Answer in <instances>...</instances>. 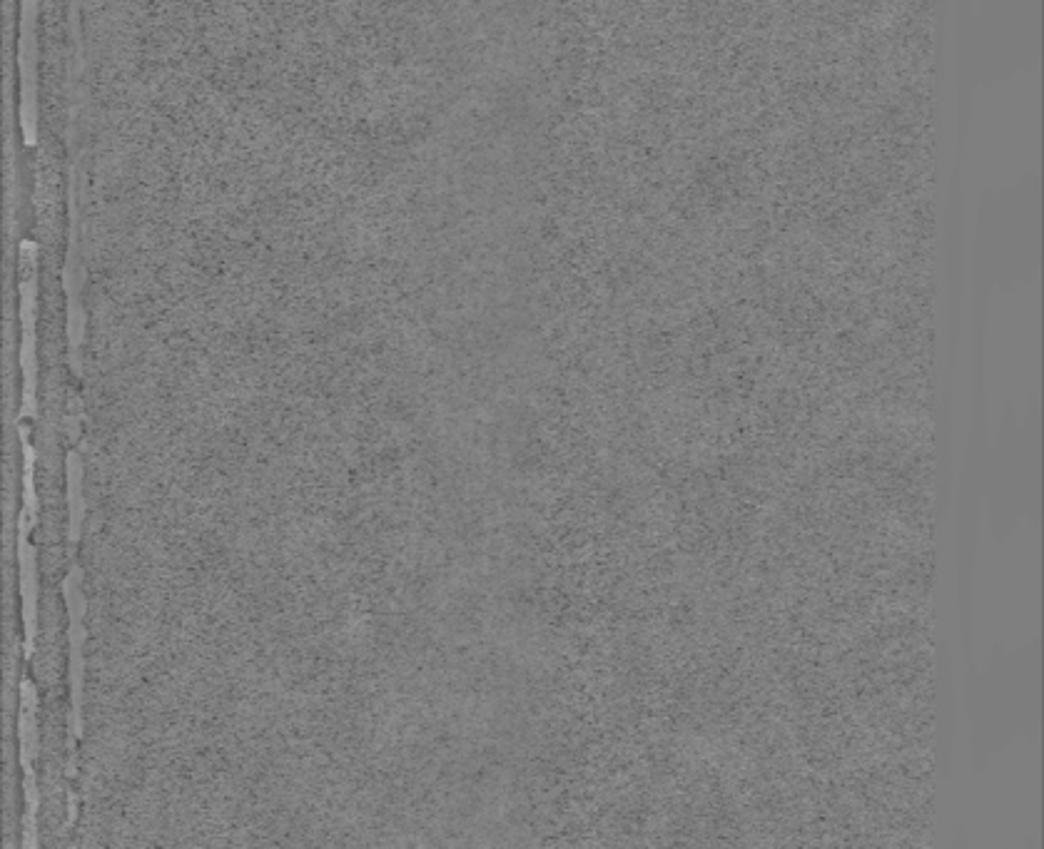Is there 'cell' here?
<instances>
[{
	"mask_svg": "<svg viewBox=\"0 0 1044 849\" xmlns=\"http://www.w3.org/2000/svg\"><path fill=\"white\" fill-rule=\"evenodd\" d=\"M35 15L38 0H23V18H20V125H23L25 145H35L38 137V43H35Z\"/></svg>",
	"mask_w": 1044,
	"mask_h": 849,
	"instance_id": "6da1fadb",
	"label": "cell"
}]
</instances>
